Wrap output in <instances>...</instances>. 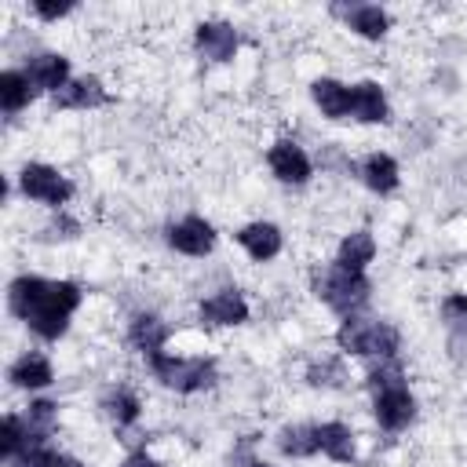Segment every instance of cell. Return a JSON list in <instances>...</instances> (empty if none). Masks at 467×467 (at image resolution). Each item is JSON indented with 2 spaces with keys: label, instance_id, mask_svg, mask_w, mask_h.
<instances>
[{
  "label": "cell",
  "instance_id": "f1b7e54d",
  "mask_svg": "<svg viewBox=\"0 0 467 467\" xmlns=\"http://www.w3.org/2000/svg\"><path fill=\"white\" fill-rule=\"evenodd\" d=\"M441 317L449 328H467V296L463 292H452L441 299Z\"/></svg>",
  "mask_w": 467,
  "mask_h": 467
},
{
  "label": "cell",
  "instance_id": "5b68a950",
  "mask_svg": "<svg viewBox=\"0 0 467 467\" xmlns=\"http://www.w3.org/2000/svg\"><path fill=\"white\" fill-rule=\"evenodd\" d=\"M18 186H22L26 197H33L40 204H51V208H58L73 197V182L51 164H26L18 171Z\"/></svg>",
  "mask_w": 467,
  "mask_h": 467
},
{
  "label": "cell",
  "instance_id": "8992f818",
  "mask_svg": "<svg viewBox=\"0 0 467 467\" xmlns=\"http://www.w3.org/2000/svg\"><path fill=\"white\" fill-rule=\"evenodd\" d=\"M372 412H376V423L383 431H405L416 416V398L409 394L405 383H398V387H387V390L372 394Z\"/></svg>",
  "mask_w": 467,
  "mask_h": 467
},
{
  "label": "cell",
  "instance_id": "4fadbf2b",
  "mask_svg": "<svg viewBox=\"0 0 467 467\" xmlns=\"http://www.w3.org/2000/svg\"><path fill=\"white\" fill-rule=\"evenodd\" d=\"M237 244L255 259V263H266L281 252V230L274 223H248L237 230Z\"/></svg>",
  "mask_w": 467,
  "mask_h": 467
},
{
  "label": "cell",
  "instance_id": "7c38bea8",
  "mask_svg": "<svg viewBox=\"0 0 467 467\" xmlns=\"http://www.w3.org/2000/svg\"><path fill=\"white\" fill-rule=\"evenodd\" d=\"M26 77H29V84L33 88H40V91H62L66 84H69V62L62 58V55H33L29 58V66H26Z\"/></svg>",
  "mask_w": 467,
  "mask_h": 467
},
{
  "label": "cell",
  "instance_id": "d6986e66",
  "mask_svg": "<svg viewBox=\"0 0 467 467\" xmlns=\"http://www.w3.org/2000/svg\"><path fill=\"white\" fill-rule=\"evenodd\" d=\"M7 376H11V383L22 387V390H40V387H47V383L55 379L51 361H47L44 354H22V358L11 365Z\"/></svg>",
  "mask_w": 467,
  "mask_h": 467
},
{
  "label": "cell",
  "instance_id": "1f68e13d",
  "mask_svg": "<svg viewBox=\"0 0 467 467\" xmlns=\"http://www.w3.org/2000/svg\"><path fill=\"white\" fill-rule=\"evenodd\" d=\"M120 467H161V463H157L150 452H131V456H128Z\"/></svg>",
  "mask_w": 467,
  "mask_h": 467
},
{
  "label": "cell",
  "instance_id": "603a6c76",
  "mask_svg": "<svg viewBox=\"0 0 467 467\" xmlns=\"http://www.w3.org/2000/svg\"><path fill=\"white\" fill-rule=\"evenodd\" d=\"M33 91L36 88L29 84V77L22 69H4L0 73V106H4V113H18L22 106H29Z\"/></svg>",
  "mask_w": 467,
  "mask_h": 467
},
{
  "label": "cell",
  "instance_id": "9a60e30c",
  "mask_svg": "<svg viewBox=\"0 0 467 467\" xmlns=\"http://www.w3.org/2000/svg\"><path fill=\"white\" fill-rule=\"evenodd\" d=\"M128 343H131L139 354L153 358V354H161L164 343H168V325H164L157 314H139V317L131 321V328H128Z\"/></svg>",
  "mask_w": 467,
  "mask_h": 467
},
{
  "label": "cell",
  "instance_id": "4dcf8cb0",
  "mask_svg": "<svg viewBox=\"0 0 467 467\" xmlns=\"http://www.w3.org/2000/svg\"><path fill=\"white\" fill-rule=\"evenodd\" d=\"M248 445H252V438H244V441H241V449L234 452V467H270V463H263L259 456H252V452H248Z\"/></svg>",
  "mask_w": 467,
  "mask_h": 467
},
{
  "label": "cell",
  "instance_id": "6da1fadb",
  "mask_svg": "<svg viewBox=\"0 0 467 467\" xmlns=\"http://www.w3.org/2000/svg\"><path fill=\"white\" fill-rule=\"evenodd\" d=\"M80 306V288L73 281H44V277H15L11 281V314H18L40 339H58Z\"/></svg>",
  "mask_w": 467,
  "mask_h": 467
},
{
  "label": "cell",
  "instance_id": "d4e9b609",
  "mask_svg": "<svg viewBox=\"0 0 467 467\" xmlns=\"http://www.w3.org/2000/svg\"><path fill=\"white\" fill-rule=\"evenodd\" d=\"M18 463H22V467H84L80 460H73V456L51 449L47 441H29L26 452L18 456Z\"/></svg>",
  "mask_w": 467,
  "mask_h": 467
},
{
  "label": "cell",
  "instance_id": "ffe728a7",
  "mask_svg": "<svg viewBox=\"0 0 467 467\" xmlns=\"http://www.w3.org/2000/svg\"><path fill=\"white\" fill-rule=\"evenodd\" d=\"M361 179L376 193H390L398 186V161L390 153H368L361 164Z\"/></svg>",
  "mask_w": 467,
  "mask_h": 467
},
{
  "label": "cell",
  "instance_id": "7a4b0ae2",
  "mask_svg": "<svg viewBox=\"0 0 467 467\" xmlns=\"http://www.w3.org/2000/svg\"><path fill=\"white\" fill-rule=\"evenodd\" d=\"M336 343H339V350H347V354H361V358H379V361H387V358L398 354L401 332H398L390 321H368V317L350 314V317H343V325H339V332H336Z\"/></svg>",
  "mask_w": 467,
  "mask_h": 467
},
{
  "label": "cell",
  "instance_id": "52a82bcc",
  "mask_svg": "<svg viewBox=\"0 0 467 467\" xmlns=\"http://www.w3.org/2000/svg\"><path fill=\"white\" fill-rule=\"evenodd\" d=\"M168 244L182 255H208L215 248V230L201 215H186L175 226H168Z\"/></svg>",
  "mask_w": 467,
  "mask_h": 467
},
{
  "label": "cell",
  "instance_id": "30bf717a",
  "mask_svg": "<svg viewBox=\"0 0 467 467\" xmlns=\"http://www.w3.org/2000/svg\"><path fill=\"white\" fill-rule=\"evenodd\" d=\"M350 117L361 120V124H383L390 117L387 95L376 80H361V84L350 88Z\"/></svg>",
  "mask_w": 467,
  "mask_h": 467
},
{
  "label": "cell",
  "instance_id": "4316f807",
  "mask_svg": "<svg viewBox=\"0 0 467 467\" xmlns=\"http://www.w3.org/2000/svg\"><path fill=\"white\" fill-rule=\"evenodd\" d=\"M398 383H405V372H401V365H398L394 358L379 361V365L368 372V390H372V394H376V390H387V387H398Z\"/></svg>",
  "mask_w": 467,
  "mask_h": 467
},
{
  "label": "cell",
  "instance_id": "8fae6325",
  "mask_svg": "<svg viewBox=\"0 0 467 467\" xmlns=\"http://www.w3.org/2000/svg\"><path fill=\"white\" fill-rule=\"evenodd\" d=\"M197 51L208 62H226L237 51V29L230 22H201L197 26Z\"/></svg>",
  "mask_w": 467,
  "mask_h": 467
},
{
  "label": "cell",
  "instance_id": "3957f363",
  "mask_svg": "<svg viewBox=\"0 0 467 467\" xmlns=\"http://www.w3.org/2000/svg\"><path fill=\"white\" fill-rule=\"evenodd\" d=\"M314 292H317V299H325L336 314L350 317V314H358V310L368 303L372 285H368V277H365L361 270H347V266L332 263V266H325V270L314 277Z\"/></svg>",
  "mask_w": 467,
  "mask_h": 467
},
{
  "label": "cell",
  "instance_id": "484cf974",
  "mask_svg": "<svg viewBox=\"0 0 467 467\" xmlns=\"http://www.w3.org/2000/svg\"><path fill=\"white\" fill-rule=\"evenodd\" d=\"M102 409H106V416H109L117 427H128V423H135V420H139V398H135L128 387L109 390V394H106V401H102Z\"/></svg>",
  "mask_w": 467,
  "mask_h": 467
},
{
  "label": "cell",
  "instance_id": "cb8c5ba5",
  "mask_svg": "<svg viewBox=\"0 0 467 467\" xmlns=\"http://www.w3.org/2000/svg\"><path fill=\"white\" fill-rule=\"evenodd\" d=\"M22 423L29 431V441H47V434L58 423V405L55 401H33L26 409V416H22Z\"/></svg>",
  "mask_w": 467,
  "mask_h": 467
},
{
  "label": "cell",
  "instance_id": "e0dca14e",
  "mask_svg": "<svg viewBox=\"0 0 467 467\" xmlns=\"http://www.w3.org/2000/svg\"><path fill=\"white\" fill-rule=\"evenodd\" d=\"M343 18H347V26L358 33V36H365V40H379L383 33H387V26H390V18H387V11L383 7H376V4H354V7H336Z\"/></svg>",
  "mask_w": 467,
  "mask_h": 467
},
{
  "label": "cell",
  "instance_id": "83f0119b",
  "mask_svg": "<svg viewBox=\"0 0 467 467\" xmlns=\"http://www.w3.org/2000/svg\"><path fill=\"white\" fill-rule=\"evenodd\" d=\"M306 376H310V383H314V387H339V383L347 379V368H343V361H339V358H328V361L314 365Z\"/></svg>",
  "mask_w": 467,
  "mask_h": 467
},
{
  "label": "cell",
  "instance_id": "2e32d148",
  "mask_svg": "<svg viewBox=\"0 0 467 467\" xmlns=\"http://www.w3.org/2000/svg\"><path fill=\"white\" fill-rule=\"evenodd\" d=\"M317 452H325L336 463H354L358 456L354 431L347 423H317Z\"/></svg>",
  "mask_w": 467,
  "mask_h": 467
},
{
  "label": "cell",
  "instance_id": "ba28073f",
  "mask_svg": "<svg viewBox=\"0 0 467 467\" xmlns=\"http://www.w3.org/2000/svg\"><path fill=\"white\" fill-rule=\"evenodd\" d=\"M266 161H270V171H274L281 182H288V186H303V182L310 179V157H306L303 146L292 142V139L274 142L270 153H266Z\"/></svg>",
  "mask_w": 467,
  "mask_h": 467
},
{
  "label": "cell",
  "instance_id": "277c9868",
  "mask_svg": "<svg viewBox=\"0 0 467 467\" xmlns=\"http://www.w3.org/2000/svg\"><path fill=\"white\" fill-rule=\"evenodd\" d=\"M153 376L168 387V390H179V394H193V390H204L215 383V361L212 358H171V354H153L146 358Z\"/></svg>",
  "mask_w": 467,
  "mask_h": 467
},
{
  "label": "cell",
  "instance_id": "ac0fdd59",
  "mask_svg": "<svg viewBox=\"0 0 467 467\" xmlns=\"http://www.w3.org/2000/svg\"><path fill=\"white\" fill-rule=\"evenodd\" d=\"M310 95H314V102L325 117H332V120L350 117V88L347 84H339L332 77H321V80L310 84Z\"/></svg>",
  "mask_w": 467,
  "mask_h": 467
},
{
  "label": "cell",
  "instance_id": "5bb4252c",
  "mask_svg": "<svg viewBox=\"0 0 467 467\" xmlns=\"http://www.w3.org/2000/svg\"><path fill=\"white\" fill-rule=\"evenodd\" d=\"M106 99L109 95H106V88H102L99 77H77V80H69L55 95V106L58 109H91V106H102Z\"/></svg>",
  "mask_w": 467,
  "mask_h": 467
},
{
  "label": "cell",
  "instance_id": "7402d4cb",
  "mask_svg": "<svg viewBox=\"0 0 467 467\" xmlns=\"http://www.w3.org/2000/svg\"><path fill=\"white\" fill-rule=\"evenodd\" d=\"M277 449L292 460H303V456H314L317 452V423H292L277 434Z\"/></svg>",
  "mask_w": 467,
  "mask_h": 467
},
{
  "label": "cell",
  "instance_id": "9c48e42d",
  "mask_svg": "<svg viewBox=\"0 0 467 467\" xmlns=\"http://www.w3.org/2000/svg\"><path fill=\"white\" fill-rule=\"evenodd\" d=\"M201 321L204 325H241L248 321V303L237 288H219L201 303Z\"/></svg>",
  "mask_w": 467,
  "mask_h": 467
},
{
  "label": "cell",
  "instance_id": "44dd1931",
  "mask_svg": "<svg viewBox=\"0 0 467 467\" xmlns=\"http://www.w3.org/2000/svg\"><path fill=\"white\" fill-rule=\"evenodd\" d=\"M372 255H376V241H372V234H368V230H354V234L343 237L336 263L347 266V270H361V274H365V266L372 263Z\"/></svg>",
  "mask_w": 467,
  "mask_h": 467
},
{
  "label": "cell",
  "instance_id": "f546056e",
  "mask_svg": "<svg viewBox=\"0 0 467 467\" xmlns=\"http://www.w3.org/2000/svg\"><path fill=\"white\" fill-rule=\"evenodd\" d=\"M33 11H36L40 18L55 22V18H62V15H69V11H73V0H62V4H44V0H36V4H33Z\"/></svg>",
  "mask_w": 467,
  "mask_h": 467
}]
</instances>
